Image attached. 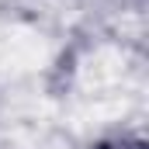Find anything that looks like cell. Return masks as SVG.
<instances>
[{
	"label": "cell",
	"instance_id": "cell-1",
	"mask_svg": "<svg viewBox=\"0 0 149 149\" xmlns=\"http://www.w3.org/2000/svg\"><path fill=\"white\" fill-rule=\"evenodd\" d=\"M97 149H142V142H139V139H125V135H121V139H108V142H101Z\"/></svg>",
	"mask_w": 149,
	"mask_h": 149
}]
</instances>
